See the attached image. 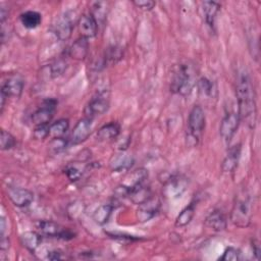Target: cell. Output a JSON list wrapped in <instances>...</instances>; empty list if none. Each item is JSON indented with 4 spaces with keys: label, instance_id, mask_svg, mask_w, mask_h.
Masks as SVG:
<instances>
[{
    "label": "cell",
    "instance_id": "6da1fadb",
    "mask_svg": "<svg viewBox=\"0 0 261 261\" xmlns=\"http://www.w3.org/2000/svg\"><path fill=\"white\" fill-rule=\"evenodd\" d=\"M236 95L240 119L245 121L250 128H254L257 118L255 91L251 79L245 70H241L238 73L236 82Z\"/></svg>",
    "mask_w": 261,
    "mask_h": 261
},
{
    "label": "cell",
    "instance_id": "7a4b0ae2",
    "mask_svg": "<svg viewBox=\"0 0 261 261\" xmlns=\"http://www.w3.org/2000/svg\"><path fill=\"white\" fill-rule=\"evenodd\" d=\"M196 85V73L194 67L189 63L177 64L172 72L170 91L180 96H188Z\"/></svg>",
    "mask_w": 261,
    "mask_h": 261
},
{
    "label": "cell",
    "instance_id": "3957f363",
    "mask_svg": "<svg viewBox=\"0 0 261 261\" xmlns=\"http://www.w3.org/2000/svg\"><path fill=\"white\" fill-rule=\"evenodd\" d=\"M205 114L200 105H195L188 117V129H187V142L191 146L198 144L205 128Z\"/></svg>",
    "mask_w": 261,
    "mask_h": 261
},
{
    "label": "cell",
    "instance_id": "277c9868",
    "mask_svg": "<svg viewBox=\"0 0 261 261\" xmlns=\"http://www.w3.org/2000/svg\"><path fill=\"white\" fill-rule=\"evenodd\" d=\"M252 217V206L249 198L239 197L231 209L230 220L238 227H246L250 224Z\"/></svg>",
    "mask_w": 261,
    "mask_h": 261
},
{
    "label": "cell",
    "instance_id": "5b68a950",
    "mask_svg": "<svg viewBox=\"0 0 261 261\" xmlns=\"http://www.w3.org/2000/svg\"><path fill=\"white\" fill-rule=\"evenodd\" d=\"M148 177V171L145 168H138L127 174L124 180L115 189V195L119 198L128 197L129 193L137 187L144 184Z\"/></svg>",
    "mask_w": 261,
    "mask_h": 261
},
{
    "label": "cell",
    "instance_id": "8992f818",
    "mask_svg": "<svg viewBox=\"0 0 261 261\" xmlns=\"http://www.w3.org/2000/svg\"><path fill=\"white\" fill-rule=\"evenodd\" d=\"M109 108V92L107 90L96 93L85 107V115L89 119L104 114Z\"/></svg>",
    "mask_w": 261,
    "mask_h": 261
},
{
    "label": "cell",
    "instance_id": "52a82bcc",
    "mask_svg": "<svg viewBox=\"0 0 261 261\" xmlns=\"http://www.w3.org/2000/svg\"><path fill=\"white\" fill-rule=\"evenodd\" d=\"M73 16L72 12H64L53 21L51 31L60 41H66L70 38L74 25Z\"/></svg>",
    "mask_w": 261,
    "mask_h": 261
},
{
    "label": "cell",
    "instance_id": "ba28073f",
    "mask_svg": "<svg viewBox=\"0 0 261 261\" xmlns=\"http://www.w3.org/2000/svg\"><path fill=\"white\" fill-rule=\"evenodd\" d=\"M38 229L41 231V233L50 238H57L61 240H70L74 238V233H72L69 229L61 226L59 223L52 220L39 221Z\"/></svg>",
    "mask_w": 261,
    "mask_h": 261
},
{
    "label": "cell",
    "instance_id": "9c48e42d",
    "mask_svg": "<svg viewBox=\"0 0 261 261\" xmlns=\"http://www.w3.org/2000/svg\"><path fill=\"white\" fill-rule=\"evenodd\" d=\"M57 106V101L55 99H46L42 102L39 108L33 113L32 121L35 125L41 124H48L55 112Z\"/></svg>",
    "mask_w": 261,
    "mask_h": 261
},
{
    "label": "cell",
    "instance_id": "30bf717a",
    "mask_svg": "<svg viewBox=\"0 0 261 261\" xmlns=\"http://www.w3.org/2000/svg\"><path fill=\"white\" fill-rule=\"evenodd\" d=\"M240 121L241 119L238 112L236 111L226 112V114L221 120L220 127H219V134L225 142H229L232 139V137L234 136L239 127Z\"/></svg>",
    "mask_w": 261,
    "mask_h": 261
},
{
    "label": "cell",
    "instance_id": "8fae6325",
    "mask_svg": "<svg viewBox=\"0 0 261 261\" xmlns=\"http://www.w3.org/2000/svg\"><path fill=\"white\" fill-rule=\"evenodd\" d=\"M24 88V80L19 74L10 75L6 79L1 87V94L5 97H20Z\"/></svg>",
    "mask_w": 261,
    "mask_h": 261
},
{
    "label": "cell",
    "instance_id": "7c38bea8",
    "mask_svg": "<svg viewBox=\"0 0 261 261\" xmlns=\"http://www.w3.org/2000/svg\"><path fill=\"white\" fill-rule=\"evenodd\" d=\"M7 196L16 207H27L34 201V194L32 191L24 188L9 187L7 189Z\"/></svg>",
    "mask_w": 261,
    "mask_h": 261
},
{
    "label": "cell",
    "instance_id": "4fadbf2b",
    "mask_svg": "<svg viewBox=\"0 0 261 261\" xmlns=\"http://www.w3.org/2000/svg\"><path fill=\"white\" fill-rule=\"evenodd\" d=\"M160 209V201L158 198L151 197L149 200L139 205L136 216L140 222H146L155 217Z\"/></svg>",
    "mask_w": 261,
    "mask_h": 261
},
{
    "label": "cell",
    "instance_id": "5bb4252c",
    "mask_svg": "<svg viewBox=\"0 0 261 261\" xmlns=\"http://www.w3.org/2000/svg\"><path fill=\"white\" fill-rule=\"evenodd\" d=\"M91 121V119L85 117L76 122L70 135V143L72 145H79L89 138L92 129Z\"/></svg>",
    "mask_w": 261,
    "mask_h": 261
},
{
    "label": "cell",
    "instance_id": "9a60e30c",
    "mask_svg": "<svg viewBox=\"0 0 261 261\" xmlns=\"http://www.w3.org/2000/svg\"><path fill=\"white\" fill-rule=\"evenodd\" d=\"M134 162V157L130 154L126 153L125 150H120V152L114 154L111 157L109 161V166L112 171L121 172L129 170Z\"/></svg>",
    "mask_w": 261,
    "mask_h": 261
},
{
    "label": "cell",
    "instance_id": "2e32d148",
    "mask_svg": "<svg viewBox=\"0 0 261 261\" xmlns=\"http://www.w3.org/2000/svg\"><path fill=\"white\" fill-rule=\"evenodd\" d=\"M187 186L186 178L181 176H171L165 181L163 192L166 197L177 198L186 191Z\"/></svg>",
    "mask_w": 261,
    "mask_h": 261
},
{
    "label": "cell",
    "instance_id": "e0dca14e",
    "mask_svg": "<svg viewBox=\"0 0 261 261\" xmlns=\"http://www.w3.org/2000/svg\"><path fill=\"white\" fill-rule=\"evenodd\" d=\"M79 31L81 36L86 39H91L97 35L98 22L91 13L83 14L77 21Z\"/></svg>",
    "mask_w": 261,
    "mask_h": 261
},
{
    "label": "cell",
    "instance_id": "ac0fdd59",
    "mask_svg": "<svg viewBox=\"0 0 261 261\" xmlns=\"http://www.w3.org/2000/svg\"><path fill=\"white\" fill-rule=\"evenodd\" d=\"M241 151H242L241 144H236L227 150V153L223 159L222 166H221L223 172L230 173L236 170L241 157Z\"/></svg>",
    "mask_w": 261,
    "mask_h": 261
},
{
    "label": "cell",
    "instance_id": "d6986e66",
    "mask_svg": "<svg viewBox=\"0 0 261 261\" xmlns=\"http://www.w3.org/2000/svg\"><path fill=\"white\" fill-rule=\"evenodd\" d=\"M220 9V4L215 1H204L201 3V11L205 22L213 30L217 14Z\"/></svg>",
    "mask_w": 261,
    "mask_h": 261
},
{
    "label": "cell",
    "instance_id": "ffe728a7",
    "mask_svg": "<svg viewBox=\"0 0 261 261\" xmlns=\"http://www.w3.org/2000/svg\"><path fill=\"white\" fill-rule=\"evenodd\" d=\"M205 224L215 231H222L227 226L226 216L220 209H214L207 215Z\"/></svg>",
    "mask_w": 261,
    "mask_h": 261
},
{
    "label": "cell",
    "instance_id": "44dd1931",
    "mask_svg": "<svg viewBox=\"0 0 261 261\" xmlns=\"http://www.w3.org/2000/svg\"><path fill=\"white\" fill-rule=\"evenodd\" d=\"M119 133H120V125L117 122L112 121L107 124H104L98 129L97 139L102 142L114 140L118 137Z\"/></svg>",
    "mask_w": 261,
    "mask_h": 261
},
{
    "label": "cell",
    "instance_id": "7402d4cb",
    "mask_svg": "<svg viewBox=\"0 0 261 261\" xmlns=\"http://www.w3.org/2000/svg\"><path fill=\"white\" fill-rule=\"evenodd\" d=\"M89 42L86 38H80L73 42V44L68 49V55L76 60H83L88 53Z\"/></svg>",
    "mask_w": 261,
    "mask_h": 261
},
{
    "label": "cell",
    "instance_id": "603a6c76",
    "mask_svg": "<svg viewBox=\"0 0 261 261\" xmlns=\"http://www.w3.org/2000/svg\"><path fill=\"white\" fill-rule=\"evenodd\" d=\"M21 245L30 252H35L42 243V236L36 231H25L20 236Z\"/></svg>",
    "mask_w": 261,
    "mask_h": 261
},
{
    "label": "cell",
    "instance_id": "cb8c5ba5",
    "mask_svg": "<svg viewBox=\"0 0 261 261\" xmlns=\"http://www.w3.org/2000/svg\"><path fill=\"white\" fill-rule=\"evenodd\" d=\"M197 86H198V91L199 94L202 98L205 99H212L216 97V86L215 84L209 80L208 77H201L198 82H197Z\"/></svg>",
    "mask_w": 261,
    "mask_h": 261
},
{
    "label": "cell",
    "instance_id": "d4e9b609",
    "mask_svg": "<svg viewBox=\"0 0 261 261\" xmlns=\"http://www.w3.org/2000/svg\"><path fill=\"white\" fill-rule=\"evenodd\" d=\"M20 21L22 25L29 30L38 28L42 22V15L34 10H28L20 14Z\"/></svg>",
    "mask_w": 261,
    "mask_h": 261
},
{
    "label": "cell",
    "instance_id": "484cf974",
    "mask_svg": "<svg viewBox=\"0 0 261 261\" xmlns=\"http://www.w3.org/2000/svg\"><path fill=\"white\" fill-rule=\"evenodd\" d=\"M128 197L134 204L141 205L144 202H146L147 200H149L152 197V194H151V190L148 186L141 185V186L137 187L136 189H134L129 193Z\"/></svg>",
    "mask_w": 261,
    "mask_h": 261
},
{
    "label": "cell",
    "instance_id": "4316f807",
    "mask_svg": "<svg viewBox=\"0 0 261 261\" xmlns=\"http://www.w3.org/2000/svg\"><path fill=\"white\" fill-rule=\"evenodd\" d=\"M112 211H113V206L111 204H103L95 210L93 214V219L96 223L103 225L108 222L112 214Z\"/></svg>",
    "mask_w": 261,
    "mask_h": 261
},
{
    "label": "cell",
    "instance_id": "83f0119b",
    "mask_svg": "<svg viewBox=\"0 0 261 261\" xmlns=\"http://www.w3.org/2000/svg\"><path fill=\"white\" fill-rule=\"evenodd\" d=\"M195 210H196V207H195L194 203H191L190 205L185 207L179 212V214L177 215V217L175 219V226L182 227V226L188 225L195 215Z\"/></svg>",
    "mask_w": 261,
    "mask_h": 261
},
{
    "label": "cell",
    "instance_id": "f1b7e54d",
    "mask_svg": "<svg viewBox=\"0 0 261 261\" xmlns=\"http://www.w3.org/2000/svg\"><path fill=\"white\" fill-rule=\"evenodd\" d=\"M69 127V121L66 118H60L50 124V136L53 138L63 137Z\"/></svg>",
    "mask_w": 261,
    "mask_h": 261
},
{
    "label": "cell",
    "instance_id": "f546056e",
    "mask_svg": "<svg viewBox=\"0 0 261 261\" xmlns=\"http://www.w3.org/2000/svg\"><path fill=\"white\" fill-rule=\"evenodd\" d=\"M84 170H85V167L76 163H70L66 166L64 172L70 181H77L83 176Z\"/></svg>",
    "mask_w": 261,
    "mask_h": 261
},
{
    "label": "cell",
    "instance_id": "4dcf8cb0",
    "mask_svg": "<svg viewBox=\"0 0 261 261\" xmlns=\"http://www.w3.org/2000/svg\"><path fill=\"white\" fill-rule=\"evenodd\" d=\"M107 3L106 2H94L92 4V9H93V12L91 13L94 18L97 20V22L99 20H103L106 16V13H107Z\"/></svg>",
    "mask_w": 261,
    "mask_h": 261
},
{
    "label": "cell",
    "instance_id": "1f68e13d",
    "mask_svg": "<svg viewBox=\"0 0 261 261\" xmlns=\"http://www.w3.org/2000/svg\"><path fill=\"white\" fill-rule=\"evenodd\" d=\"M0 142H1V150H3V151L12 149L16 144L15 138L9 132H7L5 129L1 130Z\"/></svg>",
    "mask_w": 261,
    "mask_h": 261
},
{
    "label": "cell",
    "instance_id": "d6a6232c",
    "mask_svg": "<svg viewBox=\"0 0 261 261\" xmlns=\"http://www.w3.org/2000/svg\"><path fill=\"white\" fill-rule=\"evenodd\" d=\"M122 56L121 50L117 47H112L110 49L107 50L105 57H104V64H112V63H116Z\"/></svg>",
    "mask_w": 261,
    "mask_h": 261
},
{
    "label": "cell",
    "instance_id": "836d02e7",
    "mask_svg": "<svg viewBox=\"0 0 261 261\" xmlns=\"http://www.w3.org/2000/svg\"><path fill=\"white\" fill-rule=\"evenodd\" d=\"M241 259V252L239 249L233 247H228L224 250L221 257H219V260L223 261H237Z\"/></svg>",
    "mask_w": 261,
    "mask_h": 261
},
{
    "label": "cell",
    "instance_id": "e575fe53",
    "mask_svg": "<svg viewBox=\"0 0 261 261\" xmlns=\"http://www.w3.org/2000/svg\"><path fill=\"white\" fill-rule=\"evenodd\" d=\"M50 74L52 77H56L61 75L64 70L66 69V62L63 59H59L57 61H55L50 67Z\"/></svg>",
    "mask_w": 261,
    "mask_h": 261
},
{
    "label": "cell",
    "instance_id": "d590c367",
    "mask_svg": "<svg viewBox=\"0 0 261 261\" xmlns=\"http://www.w3.org/2000/svg\"><path fill=\"white\" fill-rule=\"evenodd\" d=\"M48 136H50V125L49 124L36 125V127L33 132V137L36 140H44Z\"/></svg>",
    "mask_w": 261,
    "mask_h": 261
},
{
    "label": "cell",
    "instance_id": "8d00e7d4",
    "mask_svg": "<svg viewBox=\"0 0 261 261\" xmlns=\"http://www.w3.org/2000/svg\"><path fill=\"white\" fill-rule=\"evenodd\" d=\"M67 146V140H65L63 137L61 138H53V140L51 141L49 147L50 150L53 153H59L61 151H63Z\"/></svg>",
    "mask_w": 261,
    "mask_h": 261
},
{
    "label": "cell",
    "instance_id": "74e56055",
    "mask_svg": "<svg viewBox=\"0 0 261 261\" xmlns=\"http://www.w3.org/2000/svg\"><path fill=\"white\" fill-rule=\"evenodd\" d=\"M84 211V205L81 202H74L71 203L67 208V213L71 218H76L81 214H83Z\"/></svg>",
    "mask_w": 261,
    "mask_h": 261
},
{
    "label": "cell",
    "instance_id": "f35d334b",
    "mask_svg": "<svg viewBox=\"0 0 261 261\" xmlns=\"http://www.w3.org/2000/svg\"><path fill=\"white\" fill-rule=\"evenodd\" d=\"M138 8L142 10H151L155 6V2L151 0H137L133 2Z\"/></svg>",
    "mask_w": 261,
    "mask_h": 261
},
{
    "label": "cell",
    "instance_id": "ab89813d",
    "mask_svg": "<svg viewBox=\"0 0 261 261\" xmlns=\"http://www.w3.org/2000/svg\"><path fill=\"white\" fill-rule=\"evenodd\" d=\"M65 258V255H63V252H61L60 250H52L49 251L47 254V259L49 260H62Z\"/></svg>",
    "mask_w": 261,
    "mask_h": 261
},
{
    "label": "cell",
    "instance_id": "60d3db41",
    "mask_svg": "<svg viewBox=\"0 0 261 261\" xmlns=\"http://www.w3.org/2000/svg\"><path fill=\"white\" fill-rule=\"evenodd\" d=\"M251 247H252V251H253V255L255 256V259L258 260L260 258V253H261L259 242L257 240H253Z\"/></svg>",
    "mask_w": 261,
    "mask_h": 261
},
{
    "label": "cell",
    "instance_id": "b9f144b4",
    "mask_svg": "<svg viewBox=\"0 0 261 261\" xmlns=\"http://www.w3.org/2000/svg\"><path fill=\"white\" fill-rule=\"evenodd\" d=\"M8 17V9L5 8L3 5H1L0 8V19H1V23H4L5 19Z\"/></svg>",
    "mask_w": 261,
    "mask_h": 261
}]
</instances>
